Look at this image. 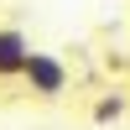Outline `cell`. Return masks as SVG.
I'll return each instance as SVG.
<instances>
[{
  "label": "cell",
  "instance_id": "obj_3",
  "mask_svg": "<svg viewBox=\"0 0 130 130\" xmlns=\"http://www.w3.org/2000/svg\"><path fill=\"white\" fill-rule=\"evenodd\" d=\"M125 109H130V99L120 89L115 94H99V99H94V125H115V120H125Z\"/></svg>",
  "mask_w": 130,
  "mask_h": 130
},
{
  "label": "cell",
  "instance_id": "obj_1",
  "mask_svg": "<svg viewBox=\"0 0 130 130\" xmlns=\"http://www.w3.org/2000/svg\"><path fill=\"white\" fill-rule=\"evenodd\" d=\"M21 83H26L31 99H47V104H52V99H62V94H68V62H62L57 52H37V47H31Z\"/></svg>",
  "mask_w": 130,
  "mask_h": 130
},
{
  "label": "cell",
  "instance_id": "obj_2",
  "mask_svg": "<svg viewBox=\"0 0 130 130\" xmlns=\"http://www.w3.org/2000/svg\"><path fill=\"white\" fill-rule=\"evenodd\" d=\"M26 57H31V42L21 26H0V83H16L26 73Z\"/></svg>",
  "mask_w": 130,
  "mask_h": 130
}]
</instances>
